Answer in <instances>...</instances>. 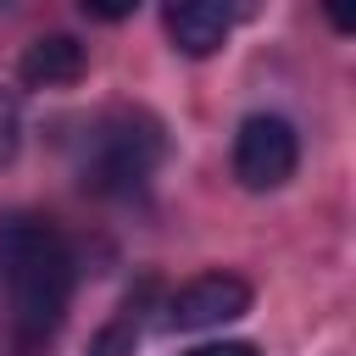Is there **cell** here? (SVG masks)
I'll return each instance as SVG.
<instances>
[{
  "label": "cell",
  "mask_w": 356,
  "mask_h": 356,
  "mask_svg": "<svg viewBox=\"0 0 356 356\" xmlns=\"http://www.w3.org/2000/svg\"><path fill=\"white\" fill-rule=\"evenodd\" d=\"M83 11H89V17H100V22H117V17H128L134 6H83Z\"/></svg>",
  "instance_id": "obj_10"
},
{
  "label": "cell",
  "mask_w": 356,
  "mask_h": 356,
  "mask_svg": "<svg viewBox=\"0 0 356 356\" xmlns=\"http://www.w3.org/2000/svg\"><path fill=\"white\" fill-rule=\"evenodd\" d=\"M184 356H261L250 339H211V345H195V350H184Z\"/></svg>",
  "instance_id": "obj_9"
},
{
  "label": "cell",
  "mask_w": 356,
  "mask_h": 356,
  "mask_svg": "<svg viewBox=\"0 0 356 356\" xmlns=\"http://www.w3.org/2000/svg\"><path fill=\"white\" fill-rule=\"evenodd\" d=\"M161 28H167V39H172L178 56H195L200 61V56H217L228 44L234 6H222V0H178V6L161 11Z\"/></svg>",
  "instance_id": "obj_5"
},
{
  "label": "cell",
  "mask_w": 356,
  "mask_h": 356,
  "mask_svg": "<svg viewBox=\"0 0 356 356\" xmlns=\"http://www.w3.org/2000/svg\"><path fill=\"white\" fill-rule=\"evenodd\" d=\"M83 67H89V50H83L72 33H39V39L22 50L17 78H22L28 89H67V83L83 78Z\"/></svg>",
  "instance_id": "obj_6"
},
{
  "label": "cell",
  "mask_w": 356,
  "mask_h": 356,
  "mask_svg": "<svg viewBox=\"0 0 356 356\" xmlns=\"http://www.w3.org/2000/svg\"><path fill=\"white\" fill-rule=\"evenodd\" d=\"M72 245L50 217H6L0 222V339L6 356H44L72 306Z\"/></svg>",
  "instance_id": "obj_1"
},
{
  "label": "cell",
  "mask_w": 356,
  "mask_h": 356,
  "mask_svg": "<svg viewBox=\"0 0 356 356\" xmlns=\"http://www.w3.org/2000/svg\"><path fill=\"white\" fill-rule=\"evenodd\" d=\"M167 317V328H178V334H200V328H222V323H234V317H245L250 312V284L239 278V273H200V278H189V284H178L172 295H167V306H161Z\"/></svg>",
  "instance_id": "obj_4"
},
{
  "label": "cell",
  "mask_w": 356,
  "mask_h": 356,
  "mask_svg": "<svg viewBox=\"0 0 356 356\" xmlns=\"http://www.w3.org/2000/svg\"><path fill=\"white\" fill-rule=\"evenodd\" d=\"M17 150H22V100H17V89L0 83V167H11Z\"/></svg>",
  "instance_id": "obj_8"
},
{
  "label": "cell",
  "mask_w": 356,
  "mask_h": 356,
  "mask_svg": "<svg viewBox=\"0 0 356 356\" xmlns=\"http://www.w3.org/2000/svg\"><path fill=\"white\" fill-rule=\"evenodd\" d=\"M300 167V134L289 117L278 111H250L239 128H234V178L250 189V195H267V189H284Z\"/></svg>",
  "instance_id": "obj_3"
},
{
  "label": "cell",
  "mask_w": 356,
  "mask_h": 356,
  "mask_svg": "<svg viewBox=\"0 0 356 356\" xmlns=\"http://www.w3.org/2000/svg\"><path fill=\"white\" fill-rule=\"evenodd\" d=\"M161 122L150 111H111L83 145V184L100 195H134L161 167Z\"/></svg>",
  "instance_id": "obj_2"
},
{
  "label": "cell",
  "mask_w": 356,
  "mask_h": 356,
  "mask_svg": "<svg viewBox=\"0 0 356 356\" xmlns=\"http://www.w3.org/2000/svg\"><path fill=\"white\" fill-rule=\"evenodd\" d=\"M139 339H145V289L128 295V300L95 328V339H89L83 356H139Z\"/></svg>",
  "instance_id": "obj_7"
}]
</instances>
